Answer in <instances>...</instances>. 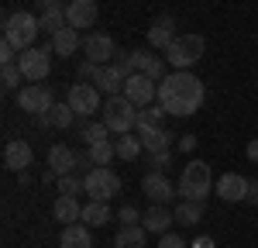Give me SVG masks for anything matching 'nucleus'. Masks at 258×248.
<instances>
[{"label":"nucleus","mask_w":258,"mask_h":248,"mask_svg":"<svg viewBox=\"0 0 258 248\" xmlns=\"http://www.w3.org/2000/svg\"><path fill=\"white\" fill-rule=\"evenodd\" d=\"M18 107L24 110V114H35V117H41V114H48L52 110V86H45V83H28V86H21L18 90Z\"/></svg>","instance_id":"nucleus-7"},{"label":"nucleus","mask_w":258,"mask_h":248,"mask_svg":"<svg viewBox=\"0 0 258 248\" xmlns=\"http://www.w3.org/2000/svg\"><path fill=\"white\" fill-rule=\"evenodd\" d=\"M80 138L86 142V148H90V145H100V142H110V128H107L103 121L83 124V128H80Z\"/></svg>","instance_id":"nucleus-29"},{"label":"nucleus","mask_w":258,"mask_h":248,"mask_svg":"<svg viewBox=\"0 0 258 248\" xmlns=\"http://www.w3.org/2000/svg\"><path fill=\"white\" fill-rule=\"evenodd\" d=\"M124 97L141 110V107H152V103H155L159 86H155V80H148L145 73H131V76L124 80Z\"/></svg>","instance_id":"nucleus-8"},{"label":"nucleus","mask_w":258,"mask_h":248,"mask_svg":"<svg viewBox=\"0 0 258 248\" xmlns=\"http://www.w3.org/2000/svg\"><path fill=\"white\" fill-rule=\"evenodd\" d=\"M97 69H100V66H97V62H90V59L80 62V66H76V76H80V83H93Z\"/></svg>","instance_id":"nucleus-38"},{"label":"nucleus","mask_w":258,"mask_h":248,"mask_svg":"<svg viewBox=\"0 0 258 248\" xmlns=\"http://www.w3.org/2000/svg\"><path fill=\"white\" fill-rule=\"evenodd\" d=\"M165 66H169V62L162 59V55H152L148 66H145V76H148V80H155V83H162L165 76H169V73H165Z\"/></svg>","instance_id":"nucleus-34"},{"label":"nucleus","mask_w":258,"mask_h":248,"mask_svg":"<svg viewBox=\"0 0 258 248\" xmlns=\"http://www.w3.org/2000/svg\"><path fill=\"white\" fill-rule=\"evenodd\" d=\"M179 200H200V204H207V197H210V190H214V176H210V165L203 162V159H193V162H186V169L179 172Z\"/></svg>","instance_id":"nucleus-2"},{"label":"nucleus","mask_w":258,"mask_h":248,"mask_svg":"<svg viewBox=\"0 0 258 248\" xmlns=\"http://www.w3.org/2000/svg\"><path fill=\"white\" fill-rule=\"evenodd\" d=\"M176 38H179L176 18H169V14H162V18L148 28V45H152V48H162V52H165V48H169Z\"/></svg>","instance_id":"nucleus-18"},{"label":"nucleus","mask_w":258,"mask_h":248,"mask_svg":"<svg viewBox=\"0 0 258 248\" xmlns=\"http://www.w3.org/2000/svg\"><path fill=\"white\" fill-rule=\"evenodd\" d=\"M248 176H241V172H224L217 179V200H224V204H244V197H248Z\"/></svg>","instance_id":"nucleus-12"},{"label":"nucleus","mask_w":258,"mask_h":248,"mask_svg":"<svg viewBox=\"0 0 258 248\" xmlns=\"http://www.w3.org/2000/svg\"><path fill=\"white\" fill-rule=\"evenodd\" d=\"M48 172L52 176H66V172H76V152L69 145H48Z\"/></svg>","instance_id":"nucleus-19"},{"label":"nucleus","mask_w":258,"mask_h":248,"mask_svg":"<svg viewBox=\"0 0 258 248\" xmlns=\"http://www.w3.org/2000/svg\"><path fill=\"white\" fill-rule=\"evenodd\" d=\"M165 114H169V110H165L162 103H152V107H141V110H138V128H162V121H165ZM138 128H135V131H138Z\"/></svg>","instance_id":"nucleus-30"},{"label":"nucleus","mask_w":258,"mask_h":248,"mask_svg":"<svg viewBox=\"0 0 258 248\" xmlns=\"http://www.w3.org/2000/svg\"><path fill=\"white\" fill-rule=\"evenodd\" d=\"M69 107L80 114V117H90V114H97L100 110V90L93 83H73V90H69Z\"/></svg>","instance_id":"nucleus-10"},{"label":"nucleus","mask_w":258,"mask_h":248,"mask_svg":"<svg viewBox=\"0 0 258 248\" xmlns=\"http://www.w3.org/2000/svg\"><path fill=\"white\" fill-rule=\"evenodd\" d=\"M38 11L41 14H52V11H66L62 0H38Z\"/></svg>","instance_id":"nucleus-42"},{"label":"nucleus","mask_w":258,"mask_h":248,"mask_svg":"<svg viewBox=\"0 0 258 248\" xmlns=\"http://www.w3.org/2000/svg\"><path fill=\"white\" fill-rule=\"evenodd\" d=\"M52 214H55V221H62V224H76V221H83V204L80 197H62L52 204Z\"/></svg>","instance_id":"nucleus-22"},{"label":"nucleus","mask_w":258,"mask_h":248,"mask_svg":"<svg viewBox=\"0 0 258 248\" xmlns=\"http://www.w3.org/2000/svg\"><path fill=\"white\" fill-rule=\"evenodd\" d=\"M124 73H120L114 62H107V66H100L97 76H93V86H97L100 93H107V97H117V93H124Z\"/></svg>","instance_id":"nucleus-16"},{"label":"nucleus","mask_w":258,"mask_h":248,"mask_svg":"<svg viewBox=\"0 0 258 248\" xmlns=\"http://www.w3.org/2000/svg\"><path fill=\"white\" fill-rule=\"evenodd\" d=\"M83 52H86V59H90V62L107 66V62H114V55H117V45H114L110 35L93 31V35H86V38H83Z\"/></svg>","instance_id":"nucleus-13"},{"label":"nucleus","mask_w":258,"mask_h":248,"mask_svg":"<svg viewBox=\"0 0 258 248\" xmlns=\"http://www.w3.org/2000/svg\"><path fill=\"white\" fill-rule=\"evenodd\" d=\"M52 48V45H48ZM48 48H28V52H21V73H24V80L31 83H41L45 76H48V69H52V59H48Z\"/></svg>","instance_id":"nucleus-9"},{"label":"nucleus","mask_w":258,"mask_h":248,"mask_svg":"<svg viewBox=\"0 0 258 248\" xmlns=\"http://www.w3.org/2000/svg\"><path fill=\"white\" fill-rule=\"evenodd\" d=\"M117 217H120V227H124V224H141V210H138V207H131V204L120 207Z\"/></svg>","instance_id":"nucleus-37"},{"label":"nucleus","mask_w":258,"mask_h":248,"mask_svg":"<svg viewBox=\"0 0 258 248\" xmlns=\"http://www.w3.org/2000/svg\"><path fill=\"white\" fill-rule=\"evenodd\" d=\"M31 162H35V152H31L28 142H7V148H4V165L11 172H28Z\"/></svg>","instance_id":"nucleus-17"},{"label":"nucleus","mask_w":258,"mask_h":248,"mask_svg":"<svg viewBox=\"0 0 258 248\" xmlns=\"http://www.w3.org/2000/svg\"><path fill=\"white\" fill-rule=\"evenodd\" d=\"M76 48H83V38L76 28H62L59 35H52V52L55 55L69 59V55H76Z\"/></svg>","instance_id":"nucleus-24"},{"label":"nucleus","mask_w":258,"mask_h":248,"mask_svg":"<svg viewBox=\"0 0 258 248\" xmlns=\"http://www.w3.org/2000/svg\"><path fill=\"white\" fill-rule=\"evenodd\" d=\"M148 59H152V52H148V48H135V52L127 55V62H131V73H145Z\"/></svg>","instance_id":"nucleus-36"},{"label":"nucleus","mask_w":258,"mask_h":248,"mask_svg":"<svg viewBox=\"0 0 258 248\" xmlns=\"http://www.w3.org/2000/svg\"><path fill=\"white\" fill-rule=\"evenodd\" d=\"M159 248H186V238L182 234H159Z\"/></svg>","instance_id":"nucleus-39"},{"label":"nucleus","mask_w":258,"mask_h":248,"mask_svg":"<svg viewBox=\"0 0 258 248\" xmlns=\"http://www.w3.org/2000/svg\"><path fill=\"white\" fill-rule=\"evenodd\" d=\"M244 204H258V179L248 183V197H244Z\"/></svg>","instance_id":"nucleus-45"},{"label":"nucleus","mask_w":258,"mask_h":248,"mask_svg":"<svg viewBox=\"0 0 258 248\" xmlns=\"http://www.w3.org/2000/svg\"><path fill=\"white\" fill-rule=\"evenodd\" d=\"M159 103L172 117H189V114H197L200 103H203V83L189 69H172L159 83Z\"/></svg>","instance_id":"nucleus-1"},{"label":"nucleus","mask_w":258,"mask_h":248,"mask_svg":"<svg viewBox=\"0 0 258 248\" xmlns=\"http://www.w3.org/2000/svg\"><path fill=\"white\" fill-rule=\"evenodd\" d=\"M41 24L35 14H28V11H18V14H7L4 21V41H11L18 52H28V48H35V38H38Z\"/></svg>","instance_id":"nucleus-3"},{"label":"nucleus","mask_w":258,"mask_h":248,"mask_svg":"<svg viewBox=\"0 0 258 248\" xmlns=\"http://www.w3.org/2000/svg\"><path fill=\"white\" fill-rule=\"evenodd\" d=\"M141 190H145V197H148L152 204H172L179 197V190L165 179V172H159V169H152V172L141 179Z\"/></svg>","instance_id":"nucleus-11"},{"label":"nucleus","mask_w":258,"mask_h":248,"mask_svg":"<svg viewBox=\"0 0 258 248\" xmlns=\"http://www.w3.org/2000/svg\"><path fill=\"white\" fill-rule=\"evenodd\" d=\"M110 217H114V210L107 207V200H90V204H83V224L103 227Z\"/></svg>","instance_id":"nucleus-27"},{"label":"nucleus","mask_w":258,"mask_h":248,"mask_svg":"<svg viewBox=\"0 0 258 248\" xmlns=\"http://www.w3.org/2000/svg\"><path fill=\"white\" fill-rule=\"evenodd\" d=\"M197 248H214V238H197Z\"/></svg>","instance_id":"nucleus-46"},{"label":"nucleus","mask_w":258,"mask_h":248,"mask_svg":"<svg viewBox=\"0 0 258 248\" xmlns=\"http://www.w3.org/2000/svg\"><path fill=\"white\" fill-rule=\"evenodd\" d=\"M38 124H41V128L48 124V128L66 131V128H73V124H76V110H73L69 103H52V110H48V114H41Z\"/></svg>","instance_id":"nucleus-21"},{"label":"nucleus","mask_w":258,"mask_h":248,"mask_svg":"<svg viewBox=\"0 0 258 248\" xmlns=\"http://www.w3.org/2000/svg\"><path fill=\"white\" fill-rule=\"evenodd\" d=\"M93 227L76 221V224H66L59 234V245L62 248H93V234H90Z\"/></svg>","instance_id":"nucleus-20"},{"label":"nucleus","mask_w":258,"mask_h":248,"mask_svg":"<svg viewBox=\"0 0 258 248\" xmlns=\"http://www.w3.org/2000/svg\"><path fill=\"white\" fill-rule=\"evenodd\" d=\"M138 138L145 145V152H169V142H172V131L165 128H138Z\"/></svg>","instance_id":"nucleus-23"},{"label":"nucleus","mask_w":258,"mask_h":248,"mask_svg":"<svg viewBox=\"0 0 258 248\" xmlns=\"http://www.w3.org/2000/svg\"><path fill=\"white\" fill-rule=\"evenodd\" d=\"M38 24H41V31H48V35H59L62 28H69V21H66V11H52V14H38Z\"/></svg>","instance_id":"nucleus-33"},{"label":"nucleus","mask_w":258,"mask_h":248,"mask_svg":"<svg viewBox=\"0 0 258 248\" xmlns=\"http://www.w3.org/2000/svg\"><path fill=\"white\" fill-rule=\"evenodd\" d=\"M197 148V135H182L179 138V152H193Z\"/></svg>","instance_id":"nucleus-44"},{"label":"nucleus","mask_w":258,"mask_h":248,"mask_svg":"<svg viewBox=\"0 0 258 248\" xmlns=\"http://www.w3.org/2000/svg\"><path fill=\"white\" fill-rule=\"evenodd\" d=\"M172 214H176V224L193 227V224L203 221V204H200V200H179V204L172 207Z\"/></svg>","instance_id":"nucleus-26"},{"label":"nucleus","mask_w":258,"mask_h":248,"mask_svg":"<svg viewBox=\"0 0 258 248\" xmlns=\"http://www.w3.org/2000/svg\"><path fill=\"white\" fill-rule=\"evenodd\" d=\"M55 183H59L62 197H80V193H86V183H83V176H76V172H66V176H59Z\"/></svg>","instance_id":"nucleus-32"},{"label":"nucleus","mask_w":258,"mask_h":248,"mask_svg":"<svg viewBox=\"0 0 258 248\" xmlns=\"http://www.w3.org/2000/svg\"><path fill=\"white\" fill-rule=\"evenodd\" d=\"M103 124H107L114 135H127L131 128H138V107L127 100L124 93L107 97V100H103Z\"/></svg>","instance_id":"nucleus-4"},{"label":"nucleus","mask_w":258,"mask_h":248,"mask_svg":"<svg viewBox=\"0 0 258 248\" xmlns=\"http://www.w3.org/2000/svg\"><path fill=\"white\" fill-rule=\"evenodd\" d=\"M203 52H207L203 35H179V38L165 48V62H169L172 69H189V66H197V62L203 59Z\"/></svg>","instance_id":"nucleus-5"},{"label":"nucleus","mask_w":258,"mask_h":248,"mask_svg":"<svg viewBox=\"0 0 258 248\" xmlns=\"http://www.w3.org/2000/svg\"><path fill=\"white\" fill-rule=\"evenodd\" d=\"M66 21H69V28H93V21H97V0H69L66 4Z\"/></svg>","instance_id":"nucleus-15"},{"label":"nucleus","mask_w":258,"mask_h":248,"mask_svg":"<svg viewBox=\"0 0 258 248\" xmlns=\"http://www.w3.org/2000/svg\"><path fill=\"white\" fill-rule=\"evenodd\" d=\"M90 162L93 165H110L114 159H117V148H114V142H100V145H90Z\"/></svg>","instance_id":"nucleus-31"},{"label":"nucleus","mask_w":258,"mask_h":248,"mask_svg":"<svg viewBox=\"0 0 258 248\" xmlns=\"http://www.w3.org/2000/svg\"><path fill=\"white\" fill-rule=\"evenodd\" d=\"M148 159H152V169H169V165H172V152H152V155H148Z\"/></svg>","instance_id":"nucleus-40"},{"label":"nucleus","mask_w":258,"mask_h":248,"mask_svg":"<svg viewBox=\"0 0 258 248\" xmlns=\"http://www.w3.org/2000/svg\"><path fill=\"white\" fill-rule=\"evenodd\" d=\"M14 52H18V48H14L11 41H4V45H0V62H4V66H18V62H14Z\"/></svg>","instance_id":"nucleus-41"},{"label":"nucleus","mask_w":258,"mask_h":248,"mask_svg":"<svg viewBox=\"0 0 258 248\" xmlns=\"http://www.w3.org/2000/svg\"><path fill=\"white\" fill-rule=\"evenodd\" d=\"M21 66H4V73H0V80H4V90H21Z\"/></svg>","instance_id":"nucleus-35"},{"label":"nucleus","mask_w":258,"mask_h":248,"mask_svg":"<svg viewBox=\"0 0 258 248\" xmlns=\"http://www.w3.org/2000/svg\"><path fill=\"white\" fill-rule=\"evenodd\" d=\"M145 241H148V231L141 224H124L114 234V248H145Z\"/></svg>","instance_id":"nucleus-25"},{"label":"nucleus","mask_w":258,"mask_h":248,"mask_svg":"<svg viewBox=\"0 0 258 248\" xmlns=\"http://www.w3.org/2000/svg\"><path fill=\"white\" fill-rule=\"evenodd\" d=\"M244 155H248V162L258 165V138H251V142L244 145Z\"/></svg>","instance_id":"nucleus-43"},{"label":"nucleus","mask_w":258,"mask_h":248,"mask_svg":"<svg viewBox=\"0 0 258 248\" xmlns=\"http://www.w3.org/2000/svg\"><path fill=\"white\" fill-rule=\"evenodd\" d=\"M114 148H117V159H124V162H135L141 152H145V145H141L138 135H117V142H114Z\"/></svg>","instance_id":"nucleus-28"},{"label":"nucleus","mask_w":258,"mask_h":248,"mask_svg":"<svg viewBox=\"0 0 258 248\" xmlns=\"http://www.w3.org/2000/svg\"><path fill=\"white\" fill-rule=\"evenodd\" d=\"M83 183H86V197L90 200H114L120 193V176L110 169V165H93L86 176H83Z\"/></svg>","instance_id":"nucleus-6"},{"label":"nucleus","mask_w":258,"mask_h":248,"mask_svg":"<svg viewBox=\"0 0 258 248\" xmlns=\"http://www.w3.org/2000/svg\"><path fill=\"white\" fill-rule=\"evenodd\" d=\"M172 224H176V214H172L169 204H152L141 214V227H145L148 234H165Z\"/></svg>","instance_id":"nucleus-14"}]
</instances>
